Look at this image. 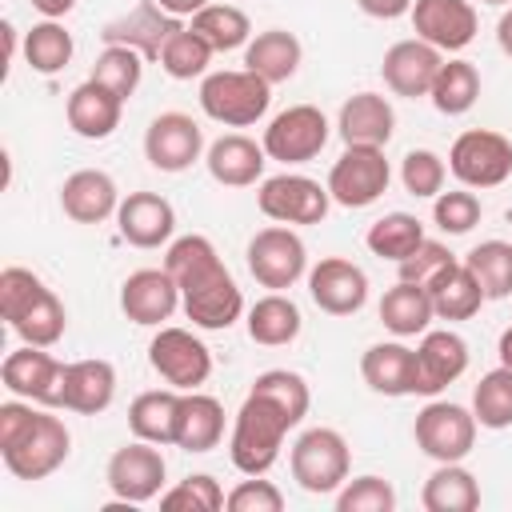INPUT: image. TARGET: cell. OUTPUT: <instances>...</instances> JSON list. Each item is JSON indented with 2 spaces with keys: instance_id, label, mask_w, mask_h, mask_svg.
Instances as JSON below:
<instances>
[{
  "instance_id": "obj_1",
  "label": "cell",
  "mask_w": 512,
  "mask_h": 512,
  "mask_svg": "<svg viewBox=\"0 0 512 512\" xmlns=\"http://www.w3.org/2000/svg\"><path fill=\"white\" fill-rule=\"evenodd\" d=\"M168 276L180 284V304L196 328L220 332L232 328L244 312V296L232 280V272L220 264L208 236H180L172 240L164 256Z\"/></svg>"
},
{
  "instance_id": "obj_2",
  "label": "cell",
  "mask_w": 512,
  "mask_h": 512,
  "mask_svg": "<svg viewBox=\"0 0 512 512\" xmlns=\"http://www.w3.org/2000/svg\"><path fill=\"white\" fill-rule=\"evenodd\" d=\"M300 420L280 404L272 400L268 392H248L240 412H236V424H232V440H228V456L232 464L244 472V476H264L280 448H284V436L288 428H296Z\"/></svg>"
},
{
  "instance_id": "obj_3",
  "label": "cell",
  "mask_w": 512,
  "mask_h": 512,
  "mask_svg": "<svg viewBox=\"0 0 512 512\" xmlns=\"http://www.w3.org/2000/svg\"><path fill=\"white\" fill-rule=\"evenodd\" d=\"M0 312L12 324V332L36 348H52L68 324L56 292L44 288V280L28 268H4L0 272Z\"/></svg>"
},
{
  "instance_id": "obj_4",
  "label": "cell",
  "mask_w": 512,
  "mask_h": 512,
  "mask_svg": "<svg viewBox=\"0 0 512 512\" xmlns=\"http://www.w3.org/2000/svg\"><path fill=\"white\" fill-rule=\"evenodd\" d=\"M268 100H272V84L248 68L244 72H212L200 84V108L216 124H228V128L256 124L268 112Z\"/></svg>"
},
{
  "instance_id": "obj_5",
  "label": "cell",
  "mask_w": 512,
  "mask_h": 512,
  "mask_svg": "<svg viewBox=\"0 0 512 512\" xmlns=\"http://www.w3.org/2000/svg\"><path fill=\"white\" fill-rule=\"evenodd\" d=\"M68 448H72V436H68L64 420L60 416H48V412H36L32 424L8 448H0V456H4V464H8L12 476H20V480H44V476H52L68 460Z\"/></svg>"
},
{
  "instance_id": "obj_6",
  "label": "cell",
  "mask_w": 512,
  "mask_h": 512,
  "mask_svg": "<svg viewBox=\"0 0 512 512\" xmlns=\"http://www.w3.org/2000/svg\"><path fill=\"white\" fill-rule=\"evenodd\" d=\"M348 440L336 428H308L292 444V476L304 492L324 496L348 480Z\"/></svg>"
},
{
  "instance_id": "obj_7",
  "label": "cell",
  "mask_w": 512,
  "mask_h": 512,
  "mask_svg": "<svg viewBox=\"0 0 512 512\" xmlns=\"http://www.w3.org/2000/svg\"><path fill=\"white\" fill-rule=\"evenodd\" d=\"M388 180H392V168L384 160V148L348 144L328 172V196L344 208H368L388 192Z\"/></svg>"
},
{
  "instance_id": "obj_8",
  "label": "cell",
  "mask_w": 512,
  "mask_h": 512,
  "mask_svg": "<svg viewBox=\"0 0 512 512\" xmlns=\"http://www.w3.org/2000/svg\"><path fill=\"white\" fill-rule=\"evenodd\" d=\"M416 448L440 464H456L472 452L476 444V416L460 404L448 400H432L424 412H416Z\"/></svg>"
},
{
  "instance_id": "obj_9",
  "label": "cell",
  "mask_w": 512,
  "mask_h": 512,
  "mask_svg": "<svg viewBox=\"0 0 512 512\" xmlns=\"http://www.w3.org/2000/svg\"><path fill=\"white\" fill-rule=\"evenodd\" d=\"M448 168L464 188H496L512 172V144L500 132L472 128V132L456 136V144L448 152Z\"/></svg>"
},
{
  "instance_id": "obj_10",
  "label": "cell",
  "mask_w": 512,
  "mask_h": 512,
  "mask_svg": "<svg viewBox=\"0 0 512 512\" xmlns=\"http://www.w3.org/2000/svg\"><path fill=\"white\" fill-rule=\"evenodd\" d=\"M328 200H332L328 188H320L316 180L296 176V172L268 176L256 192L260 212L276 224H320L328 216Z\"/></svg>"
},
{
  "instance_id": "obj_11",
  "label": "cell",
  "mask_w": 512,
  "mask_h": 512,
  "mask_svg": "<svg viewBox=\"0 0 512 512\" xmlns=\"http://www.w3.org/2000/svg\"><path fill=\"white\" fill-rule=\"evenodd\" d=\"M328 144V120L316 104H292L264 128V152L284 164H304Z\"/></svg>"
},
{
  "instance_id": "obj_12",
  "label": "cell",
  "mask_w": 512,
  "mask_h": 512,
  "mask_svg": "<svg viewBox=\"0 0 512 512\" xmlns=\"http://www.w3.org/2000/svg\"><path fill=\"white\" fill-rule=\"evenodd\" d=\"M148 360L176 392L200 388L212 372V352L188 328H160L156 340L148 344Z\"/></svg>"
},
{
  "instance_id": "obj_13",
  "label": "cell",
  "mask_w": 512,
  "mask_h": 512,
  "mask_svg": "<svg viewBox=\"0 0 512 512\" xmlns=\"http://www.w3.org/2000/svg\"><path fill=\"white\" fill-rule=\"evenodd\" d=\"M64 368L56 356H48L44 348L36 344H24L16 352L4 356L0 364V380L12 396L20 400H36V404H48V408H60V388H64Z\"/></svg>"
},
{
  "instance_id": "obj_14",
  "label": "cell",
  "mask_w": 512,
  "mask_h": 512,
  "mask_svg": "<svg viewBox=\"0 0 512 512\" xmlns=\"http://www.w3.org/2000/svg\"><path fill=\"white\" fill-rule=\"evenodd\" d=\"M304 240L292 228H260L248 240V272L264 284V288H292L304 276Z\"/></svg>"
},
{
  "instance_id": "obj_15",
  "label": "cell",
  "mask_w": 512,
  "mask_h": 512,
  "mask_svg": "<svg viewBox=\"0 0 512 512\" xmlns=\"http://www.w3.org/2000/svg\"><path fill=\"white\" fill-rule=\"evenodd\" d=\"M164 472L168 468H164L160 448H152L148 440H136V444H124V448L112 452V460H108V488L124 504H144V500L160 496Z\"/></svg>"
},
{
  "instance_id": "obj_16",
  "label": "cell",
  "mask_w": 512,
  "mask_h": 512,
  "mask_svg": "<svg viewBox=\"0 0 512 512\" xmlns=\"http://www.w3.org/2000/svg\"><path fill=\"white\" fill-rule=\"evenodd\" d=\"M204 152V132L184 112H160L144 132V156L160 172H184Z\"/></svg>"
},
{
  "instance_id": "obj_17",
  "label": "cell",
  "mask_w": 512,
  "mask_h": 512,
  "mask_svg": "<svg viewBox=\"0 0 512 512\" xmlns=\"http://www.w3.org/2000/svg\"><path fill=\"white\" fill-rule=\"evenodd\" d=\"M308 292H312V300H316L320 312H328V316H352L368 300V276L352 260L328 256V260H320L308 272Z\"/></svg>"
},
{
  "instance_id": "obj_18",
  "label": "cell",
  "mask_w": 512,
  "mask_h": 512,
  "mask_svg": "<svg viewBox=\"0 0 512 512\" xmlns=\"http://www.w3.org/2000/svg\"><path fill=\"white\" fill-rule=\"evenodd\" d=\"M412 28L440 52H460L476 36V8L468 0H416Z\"/></svg>"
},
{
  "instance_id": "obj_19",
  "label": "cell",
  "mask_w": 512,
  "mask_h": 512,
  "mask_svg": "<svg viewBox=\"0 0 512 512\" xmlns=\"http://www.w3.org/2000/svg\"><path fill=\"white\" fill-rule=\"evenodd\" d=\"M440 64H444L440 48H432L428 40L416 36V40H400V44H392V48L384 52L380 72H384V84H388L396 96L416 100V96H428V92H432Z\"/></svg>"
},
{
  "instance_id": "obj_20",
  "label": "cell",
  "mask_w": 512,
  "mask_h": 512,
  "mask_svg": "<svg viewBox=\"0 0 512 512\" xmlns=\"http://www.w3.org/2000/svg\"><path fill=\"white\" fill-rule=\"evenodd\" d=\"M180 28H184L180 16L164 12L156 0H144V4H136L132 12H124L120 20H112L100 36H104L108 44H128V48H136L144 60H160V48H164L168 36L180 32Z\"/></svg>"
},
{
  "instance_id": "obj_21",
  "label": "cell",
  "mask_w": 512,
  "mask_h": 512,
  "mask_svg": "<svg viewBox=\"0 0 512 512\" xmlns=\"http://www.w3.org/2000/svg\"><path fill=\"white\" fill-rule=\"evenodd\" d=\"M180 284L168 276V268H140L120 288V308L132 324H160L176 312Z\"/></svg>"
},
{
  "instance_id": "obj_22",
  "label": "cell",
  "mask_w": 512,
  "mask_h": 512,
  "mask_svg": "<svg viewBox=\"0 0 512 512\" xmlns=\"http://www.w3.org/2000/svg\"><path fill=\"white\" fill-rule=\"evenodd\" d=\"M468 368V344L456 332H424L420 348H416V392L420 396H436L440 388H448L452 380H460Z\"/></svg>"
},
{
  "instance_id": "obj_23",
  "label": "cell",
  "mask_w": 512,
  "mask_h": 512,
  "mask_svg": "<svg viewBox=\"0 0 512 512\" xmlns=\"http://www.w3.org/2000/svg\"><path fill=\"white\" fill-rule=\"evenodd\" d=\"M116 224H120V236L136 248H160L172 228H176V212L164 196L156 192H128L116 208Z\"/></svg>"
},
{
  "instance_id": "obj_24",
  "label": "cell",
  "mask_w": 512,
  "mask_h": 512,
  "mask_svg": "<svg viewBox=\"0 0 512 512\" xmlns=\"http://www.w3.org/2000/svg\"><path fill=\"white\" fill-rule=\"evenodd\" d=\"M60 208L76 224H100L120 208L116 180L100 168H80L60 184Z\"/></svg>"
},
{
  "instance_id": "obj_25",
  "label": "cell",
  "mask_w": 512,
  "mask_h": 512,
  "mask_svg": "<svg viewBox=\"0 0 512 512\" xmlns=\"http://www.w3.org/2000/svg\"><path fill=\"white\" fill-rule=\"evenodd\" d=\"M360 376L380 396H412L416 392V348L400 340L372 344L360 360Z\"/></svg>"
},
{
  "instance_id": "obj_26",
  "label": "cell",
  "mask_w": 512,
  "mask_h": 512,
  "mask_svg": "<svg viewBox=\"0 0 512 512\" xmlns=\"http://www.w3.org/2000/svg\"><path fill=\"white\" fill-rule=\"evenodd\" d=\"M116 396V368L108 360H76L64 368V388H60V408L96 416L112 404Z\"/></svg>"
},
{
  "instance_id": "obj_27",
  "label": "cell",
  "mask_w": 512,
  "mask_h": 512,
  "mask_svg": "<svg viewBox=\"0 0 512 512\" xmlns=\"http://www.w3.org/2000/svg\"><path fill=\"white\" fill-rule=\"evenodd\" d=\"M340 136L344 144H364V148H384L396 128V112L380 92H356L340 108Z\"/></svg>"
},
{
  "instance_id": "obj_28",
  "label": "cell",
  "mask_w": 512,
  "mask_h": 512,
  "mask_svg": "<svg viewBox=\"0 0 512 512\" xmlns=\"http://www.w3.org/2000/svg\"><path fill=\"white\" fill-rule=\"evenodd\" d=\"M264 156H268L264 144L232 132V136H220L216 144H208L204 164H208V172H212L216 184H224V188H248V184L260 180Z\"/></svg>"
},
{
  "instance_id": "obj_29",
  "label": "cell",
  "mask_w": 512,
  "mask_h": 512,
  "mask_svg": "<svg viewBox=\"0 0 512 512\" xmlns=\"http://www.w3.org/2000/svg\"><path fill=\"white\" fill-rule=\"evenodd\" d=\"M120 108H124V100L88 76V80L68 96V124H72V132L84 136V140H104V136H112L116 124H120Z\"/></svg>"
},
{
  "instance_id": "obj_30",
  "label": "cell",
  "mask_w": 512,
  "mask_h": 512,
  "mask_svg": "<svg viewBox=\"0 0 512 512\" xmlns=\"http://www.w3.org/2000/svg\"><path fill=\"white\" fill-rule=\"evenodd\" d=\"M224 436V408L216 396L184 392L180 396V420H176V448L184 452H208Z\"/></svg>"
},
{
  "instance_id": "obj_31",
  "label": "cell",
  "mask_w": 512,
  "mask_h": 512,
  "mask_svg": "<svg viewBox=\"0 0 512 512\" xmlns=\"http://www.w3.org/2000/svg\"><path fill=\"white\" fill-rule=\"evenodd\" d=\"M244 68L256 72L260 80H268V84H284L300 68V40L292 32H284V28H268L248 44Z\"/></svg>"
},
{
  "instance_id": "obj_32",
  "label": "cell",
  "mask_w": 512,
  "mask_h": 512,
  "mask_svg": "<svg viewBox=\"0 0 512 512\" xmlns=\"http://www.w3.org/2000/svg\"><path fill=\"white\" fill-rule=\"evenodd\" d=\"M176 420H180L176 392H140L128 408L132 436L148 440V444H176Z\"/></svg>"
},
{
  "instance_id": "obj_33",
  "label": "cell",
  "mask_w": 512,
  "mask_h": 512,
  "mask_svg": "<svg viewBox=\"0 0 512 512\" xmlns=\"http://www.w3.org/2000/svg\"><path fill=\"white\" fill-rule=\"evenodd\" d=\"M424 508L428 512H472L480 508V484L468 468L456 464H440L428 480H424V492H420Z\"/></svg>"
},
{
  "instance_id": "obj_34",
  "label": "cell",
  "mask_w": 512,
  "mask_h": 512,
  "mask_svg": "<svg viewBox=\"0 0 512 512\" xmlns=\"http://www.w3.org/2000/svg\"><path fill=\"white\" fill-rule=\"evenodd\" d=\"M428 296H432V312H436L440 320H468V316H476L480 304L488 300L464 260H456V264L428 288Z\"/></svg>"
},
{
  "instance_id": "obj_35",
  "label": "cell",
  "mask_w": 512,
  "mask_h": 512,
  "mask_svg": "<svg viewBox=\"0 0 512 512\" xmlns=\"http://www.w3.org/2000/svg\"><path fill=\"white\" fill-rule=\"evenodd\" d=\"M432 316H436V312H432L428 288L408 284V280H400L396 288H388L384 300H380V320H384V328L396 332V336H416V332H424Z\"/></svg>"
},
{
  "instance_id": "obj_36",
  "label": "cell",
  "mask_w": 512,
  "mask_h": 512,
  "mask_svg": "<svg viewBox=\"0 0 512 512\" xmlns=\"http://www.w3.org/2000/svg\"><path fill=\"white\" fill-rule=\"evenodd\" d=\"M300 324H304L300 308L288 296H280V292H272V296H264V300H256L248 308V336L256 344H268V348L292 344L300 336Z\"/></svg>"
},
{
  "instance_id": "obj_37",
  "label": "cell",
  "mask_w": 512,
  "mask_h": 512,
  "mask_svg": "<svg viewBox=\"0 0 512 512\" xmlns=\"http://www.w3.org/2000/svg\"><path fill=\"white\" fill-rule=\"evenodd\" d=\"M428 96H432L436 112H444V116L468 112L476 104V96H480V72H476V64H468V60H444Z\"/></svg>"
},
{
  "instance_id": "obj_38",
  "label": "cell",
  "mask_w": 512,
  "mask_h": 512,
  "mask_svg": "<svg viewBox=\"0 0 512 512\" xmlns=\"http://www.w3.org/2000/svg\"><path fill=\"white\" fill-rule=\"evenodd\" d=\"M468 272L476 276V284L484 288L488 300H504L512 296V244L508 240H484L464 256Z\"/></svg>"
},
{
  "instance_id": "obj_39",
  "label": "cell",
  "mask_w": 512,
  "mask_h": 512,
  "mask_svg": "<svg viewBox=\"0 0 512 512\" xmlns=\"http://www.w3.org/2000/svg\"><path fill=\"white\" fill-rule=\"evenodd\" d=\"M424 244V224L416 220V216H408V212H388V216H380L372 228H368V248L380 256V260H404V256H412L416 248Z\"/></svg>"
},
{
  "instance_id": "obj_40",
  "label": "cell",
  "mask_w": 512,
  "mask_h": 512,
  "mask_svg": "<svg viewBox=\"0 0 512 512\" xmlns=\"http://www.w3.org/2000/svg\"><path fill=\"white\" fill-rule=\"evenodd\" d=\"M188 28L200 32L212 52H232V48L248 44V32H252L248 16L240 8H232V4H208V8H200Z\"/></svg>"
},
{
  "instance_id": "obj_41",
  "label": "cell",
  "mask_w": 512,
  "mask_h": 512,
  "mask_svg": "<svg viewBox=\"0 0 512 512\" xmlns=\"http://www.w3.org/2000/svg\"><path fill=\"white\" fill-rule=\"evenodd\" d=\"M472 416L484 428H512V368H492L472 392Z\"/></svg>"
},
{
  "instance_id": "obj_42",
  "label": "cell",
  "mask_w": 512,
  "mask_h": 512,
  "mask_svg": "<svg viewBox=\"0 0 512 512\" xmlns=\"http://www.w3.org/2000/svg\"><path fill=\"white\" fill-rule=\"evenodd\" d=\"M140 76H144V56L128 44H108L92 64V80L116 92L120 100H128L140 88Z\"/></svg>"
},
{
  "instance_id": "obj_43",
  "label": "cell",
  "mask_w": 512,
  "mask_h": 512,
  "mask_svg": "<svg viewBox=\"0 0 512 512\" xmlns=\"http://www.w3.org/2000/svg\"><path fill=\"white\" fill-rule=\"evenodd\" d=\"M24 60H28V68L40 72V76L60 72V68L72 60V36L64 32V24H56V20L36 24V28L24 36Z\"/></svg>"
},
{
  "instance_id": "obj_44",
  "label": "cell",
  "mask_w": 512,
  "mask_h": 512,
  "mask_svg": "<svg viewBox=\"0 0 512 512\" xmlns=\"http://www.w3.org/2000/svg\"><path fill=\"white\" fill-rule=\"evenodd\" d=\"M208 60H212V48H208V40H204L200 32H192V28L172 32L168 44L160 48V64H164V72H168L172 80H192V76H200V72L208 68Z\"/></svg>"
},
{
  "instance_id": "obj_45",
  "label": "cell",
  "mask_w": 512,
  "mask_h": 512,
  "mask_svg": "<svg viewBox=\"0 0 512 512\" xmlns=\"http://www.w3.org/2000/svg\"><path fill=\"white\" fill-rule=\"evenodd\" d=\"M224 504H228V496L208 472H196V476L180 480L176 488L160 492V508H168V512H220Z\"/></svg>"
},
{
  "instance_id": "obj_46",
  "label": "cell",
  "mask_w": 512,
  "mask_h": 512,
  "mask_svg": "<svg viewBox=\"0 0 512 512\" xmlns=\"http://www.w3.org/2000/svg\"><path fill=\"white\" fill-rule=\"evenodd\" d=\"M392 508H396V492L380 476H356L336 496V512H392Z\"/></svg>"
},
{
  "instance_id": "obj_47",
  "label": "cell",
  "mask_w": 512,
  "mask_h": 512,
  "mask_svg": "<svg viewBox=\"0 0 512 512\" xmlns=\"http://www.w3.org/2000/svg\"><path fill=\"white\" fill-rule=\"evenodd\" d=\"M432 220H436L440 232H448V236H464V232H472V228L480 224V200H476L472 192H464V188H456V192H440L436 204H432Z\"/></svg>"
},
{
  "instance_id": "obj_48",
  "label": "cell",
  "mask_w": 512,
  "mask_h": 512,
  "mask_svg": "<svg viewBox=\"0 0 512 512\" xmlns=\"http://www.w3.org/2000/svg\"><path fill=\"white\" fill-rule=\"evenodd\" d=\"M456 264V256L444 248V244H436V240H424L412 256H404L400 260V280H408V284H420V288H432L448 268Z\"/></svg>"
},
{
  "instance_id": "obj_49",
  "label": "cell",
  "mask_w": 512,
  "mask_h": 512,
  "mask_svg": "<svg viewBox=\"0 0 512 512\" xmlns=\"http://www.w3.org/2000/svg\"><path fill=\"white\" fill-rule=\"evenodd\" d=\"M400 180L412 196H440L444 188V160L428 148H412L400 164Z\"/></svg>"
},
{
  "instance_id": "obj_50",
  "label": "cell",
  "mask_w": 512,
  "mask_h": 512,
  "mask_svg": "<svg viewBox=\"0 0 512 512\" xmlns=\"http://www.w3.org/2000/svg\"><path fill=\"white\" fill-rule=\"evenodd\" d=\"M252 388L256 392H268L272 400H280L296 420H304V412H308V384H304V376L300 372H288V368H272V372H260L256 380H252Z\"/></svg>"
},
{
  "instance_id": "obj_51",
  "label": "cell",
  "mask_w": 512,
  "mask_h": 512,
  "mask_svg": "<svg viewBox=\"0 0 512 512\" xmlns=\"http://www.w3.org/2000/svg\"><path fill=\"white\" fill-rule=\"evenodd\" d=\"M228 508L232 512H280L284 508V496L272 480H240L232 492H228Z\"/></svg>"
},
{
  "instance_id": "obj_52",
  "label": "cell",
  "mask_w": 512,
  "mask_h": 512,
  "mask_svg": "<svg viewBox=\"0 0 512 512\" xmlns=\"http://www.w3.org/2000/svg\"><path fill=\"white\" fill-rule=\"evenodd\" d=\"M32 416H36V408L32 404H20V400H8V404H0V448H8L28 424H32Z\"/></svg>"
},
{
  "instance_id": "obj_53",
  "label": "cell",
  "mask_w": 512,
  "mask_h": 512,
  "mask_svg": "<svg viewBox=\"0 0 512 512\" xmlns=\"http://www.w3.org/2000/svg\"><path fill=\"white\" fill-rule=\"evenodd\" d=\"M368 16H376V20H396V16H404V12H412V4L416 0H356Z\"/></svg>"
},
{
  "instance_id": "obj_54",
  "label": "cell",
  "mask_w": 512,
  "mask_h": 512,
  "mask_svg": "<svg viewBox=\"0 0 512 512\" xmlns=\"http://www.w3.org/2000/svg\"><path fill=\"white\" fill-rule=\"evenodd\" d=\"M156 4L172 16H196L200 8H208V0H156Z\"/></svg>"
},
{
  "instance_id": "obj_55",
  "label": "cell",
  "mask_w": 512,
  "mask_h": 512,
  "mask_svg": "<svg viewBox=\"0 0 512 512\" xmlns=\"http://www.w3.org/2000/svg\"><path fill=\"white\" fill-rule=\"evenodd\" d=\"M72 4H76V0H32V8H36V12H44L48 20L68 16V12H72Z\"/></svg>"
},
{
  "instance_id": "obj_56",
  "label": "cell",
  "mask_w": 512,
  "mask_h": 512,
  "mask_svg": "<svg viewBox=\"0 0 512 512\" xmlns=\"http://www.w3.org/2000/svg\"><path fill=\"white\" fill-rule=\"evenodd\" d=\"M496 40H500L504 56H512V8L500 16V24H496Z\"/></svg>"
},
{
  "instance_id": "obj_57",
  "label": "cell",
  "mask_w": 512,
  "mask_h": 512,
  "mask_svg": "<svg viewBox=\"0 0 512 512\" xmlns=\"http://www.w3.org/2000/svg\"><path fill=\"white\" fill-rule=\"evenodd\" d=\"M500 364H504V368H512V328H504V332H500Z\"/></svg>"
},
{
  "instance_id": "obj_58",
  "label": "cell",
  "mask_w": 512,
  "mask_h": 512,
  "mask_svg": "<svg viewBox=\"0 0 512 512\" xmlns=\"http://www.w3.org/2000/svg\"><path fill=\"white\" fill-rule=\"evenodd\" d=\"M484 4H508V0H484Z\"/></svg>"
}]
</instances>
